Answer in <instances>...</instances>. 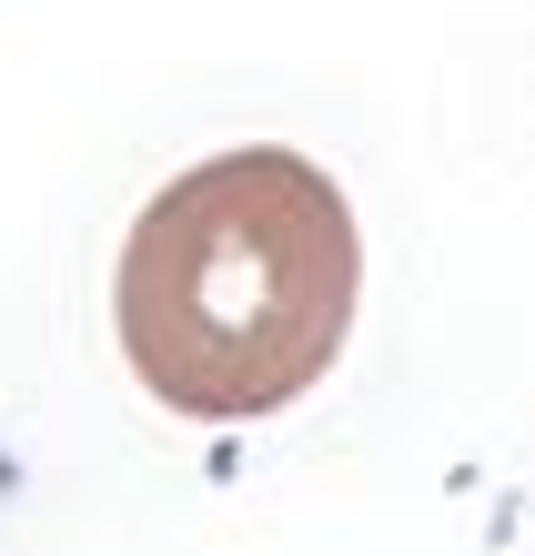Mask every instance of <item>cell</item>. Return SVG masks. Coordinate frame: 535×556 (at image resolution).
Returning a JSON list of instances; mask_svg holds the SVG:
<instances>
[{"label":"cell","instance_id":"cell-1","mask_svg":"<svg viewBox=\"0 0 535 556\" xmlns=\"http://www.w3.org/2000/svg\"><path fill=\"white\" fill-rule=\"evenodd\" d=\"M364 304V233L344 182L293 142H232L131 213L112 264V334L152 405L253 425L333 375Z\"/></svg>","mask_w":535,"mask_h":556}]
</instances>
